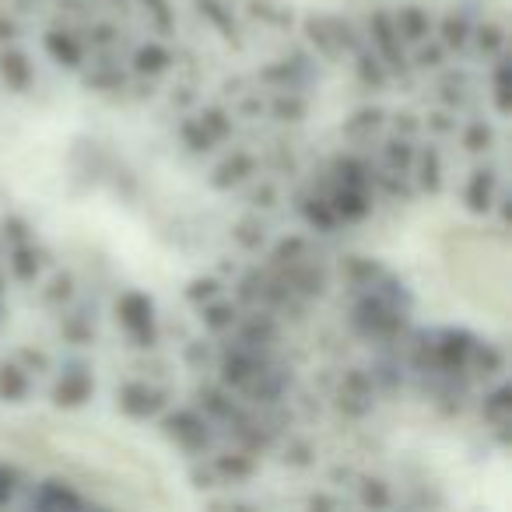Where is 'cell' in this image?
I'll return each instance as SVG.
<instances>
[{
	"mask_svg": "<svg viewBox=\"0 0 512 512\" xmlns=\"http://www.w3.org/2000/svg\"><path fill=\"white\" fill-rule=\"evenodd\" d=\"M120 320L127 330H134L137 337H151V302L144 295H123L120 299Z\"/></svg>",
	"mask_w": 512,
	"mask_h": 512,
	"instance_id": "6da1fadb",
	"label": "cell"
},
{
	"mask_svg": "<svg viewBox=\"0 0 512 512\" xmlns=\"http://www.w3.org/2000/svg\"><path fill=\"white\" fill-rule=\"evenodd\" d=\"M46 50H50L53 57H57L60 64H67V67L81 64V46L74 43L71 36H64V32H50V36H46Z\"/></svg>",
	"mask_w": 512,
	"mask_h": 512,
	"instance_id": "7a4b0ae2",
	"label": "cell"
},
{
	"mask_svg": "<svg viewBox=\"0 0 512 512\" xmlns=\"http://www.w3.org/2000/svg\"><path fill=\"white\" fill-rule=\"evenodd\" d=\"M0 74H4V81H11L15 88L29 85V64H25V57H18V53L0 57Z\"/></svg>",
	"mask_w": 512,
	"mask_h": 512,
	"instance_id": "3957f363",
	"label": "cell"
},
{
	"mask_svg": "<svg viewBox=\"0 0 512 512\" xmlns=\"http://www.w3.org/2000/svg\"><path fill=\"white\" fill-rule=\"evenodd\" d=\"M85 397H88V379L85 376H67L57 390V404H67V407L81 404Z\"/></svg>",
	"mask_w": 512,
	"mask_h": 512,
	"instance_id": "277c9868",
	"label": "cell"
},
{
	"mask_svg": "<svg viewBox=\"0 0 512 512\" xmlns=\"http://www.w3.org/2000/svg\"><path fill=\"white\" fill-rule=\"evenodd\" d=\"M22 393H25L22 372H18V369H4V372H0V397L15 400V397H22Z\"/></svg>",
	"mask_w": 512,
	"mask_h": 512,
	"instance_id": "5b68a950",
	"label": "cell"
},
{
	"mask_svg": "<svg viewBox=\"0 0 512 512\" xmlns=\"http://www.w3.org/2000/svg\"><path fill=\"white\" fill-rule=\"evenodd\" d=\"M169 64V57H165V50H158V46H148V50H141L137 53V67H141V71H162V67Z\"/></svg>",
	"mask_w": 512,
	"mask_h": 512,
	"instance_id": "8992f818",
	"label": "cell"
},
{
	"mask_svg": "<svg viewBox=\"0 0 512 512\" xmlns=\"http://www.w3.org/2000/svg\"><path fill=\"white\" fill-rule=\"evenodd\" d=\"M337 211H341L344 218H362V214H365V204H362V197H358V193L344 190L341 197H337Z\"/></svg>",
	"mask_w": 512,
	"mask_h": 512,
	"instance_id": "52a82bcc",
	"label": "cell"
},
{
	"mask_svg": "<svg viewBox=\"0 0 512 512\" xmlns=\"http://www.w3.org/2000/svg\"><path fill=\"white\" fill-rule=\"evenodd\" d=\"M470 207H474V211H484V207H488V179H484V172H477V179H474V190H470Z\"/></svg>",
	"mask_w": 512,
	"mask_h": 512,
	"instance_id": "ba28073f",
	"label": "cell"
},
{
	"mask_svg": "<svg viewBox=\"0 0 512 512\" xmlns=\"http://www.w3.org/2000/svg\"><path fill=\"white\" fill-rule=\"evenodd\" d=\"M39 502H43V505H81V498L71 495V491H57L50 484V488H46V495L39 498Z\"/></svg>",
	"mask_w": 512,
	"mask_h": 512,
	"instance_id": "9c48e42d",
	"label": "cell"
},
{
	"mask_svg": "<svg viewBox=\"0 0 512 512\" xmlns=\"http://www.w3.org/2000/svg\"><path fill=\"white\" fill-rule=\"evenodd\" d=\"M400 25L411 32L407 39H421V36H425V22H421L418 11H404V15H400Z\"/></svg>",
	"mask_w": 512,
	"mask_h": 512,
	"instance_id": "30bf717a",
	"label": "cell"
},
{
	"mask_svg": "<svg viewBox=\"0 0 512 512\" xmlns=\"http://www.w3.org/2000/svg\"><path fill=\"white\" fill-rule=\"evenodd\" d=\"M446 32H449V43H463V25L460 22H449Z\"/></svg>",
	"mask_w": 512,
	"mask_h": 512,
	"instance_id": "8fae6325",
	"label": "cell"
}]
</instances>
